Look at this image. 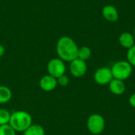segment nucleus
I'll list each match as a JSON object with an SVG mask.
<instances>
[{
    "label": "nucleus",
    "instance_id": "nucleus-1",
    "mask_svg": "<svg viewBox=\"0 0 135 135\" xmlns=\"http://www.w3.org/2000/svg\"><path fill=\"white\" fill-rule=\"evenodd\" d=\"M78 48L76 42L71 37L66 36L60 37L56 44L57 55L64 62H70L77 59Z\"/></svg>",
    "mask_w": 135,
    "mask_h": 135
},
{
    "label": "nucleus",
    "instance_id": "nucleus-2",
    "mask_svg": "<svg viewBox=\"0 0 135 135\" xmlns=\"http://www.w3.org/2000/svg\"><path fill=\"white\" fill-rule=\"evenodd\" d=\"M9 124L16 132H24L32 124V118L25 111H17L10 115Z\"/></svg>",
    "mask_w": 135,
    "mask_h": 135
},
{
    "label": "nucleus",
    "instance_id": "nucleus-3",
    "mask_svg": "<svg viewBox=\"0 0 135 135\" xmlns=\"http://www.w3.org/2000/svg\"><path fill=\"white\" fill-rule=\"evenodd\" d=\"M111 70H112L113 78L119 79L124 81L125 80L128 79L131 76L133 71V66L127 61L122 60L115 62L112 65Z\"/></svg>",
    "mask_w": 135,
    "mask_h": 135
},
{
    "label": "nucleus",
    "instance_id": "nucleus-4",
    "mask_svg": "<svg viewBox=\"0 0 135 135\" xmlns=\"http://www.w3.org/2000/svg\"><path fill=\"white\" fill-rule=\"evenodd\" d=\"M87 128L93 134H101L105 128V120L104 117L99 114L91 115L87 120Z\"/></svg>",
    "mask_w": 135,
    "mask_h": 135
},
{
    "label": "nucleus",
    "instance_id": "nucleus-5",
    "mask_svg": "<svg viewBox=\"0 0 135 135\" xmlns=\"http://www.w3.org/2000/svg\"><path fill=\"white\" fill-rule=\"evenodd\" d=\"M47 70L49 75L57 79L60 76L65 74L66 67L64 61H62L59 58H54L48 62Z\"/></svg>",
    "mask_w": 135,
    "mask_h": 135
},
{
    "label": "nucleus",
    "instance_id": "nucleus-6",
    "mask_svg": "<svg viewBox=\"0 0 135 135\" xmlns=\"http://www.w3.org/2000/svg\"><path fill=\"white\" fill-rule=\"evenodd\" d=\"M93 78L95 82L100 85H108L111 82V81L113 79L111 68L100 67L97 69L94 73Z\"/></svg>",
    "mask_w": 135,
    "mask_h": 135
},
{
    "label": "nucleus",
    "instance_id": "nucleus-7",
    "mask_svg": "<svg viewBox=\"0 0 135 135\" xmlns=\"http://www.w3.org/2000/svg\"><path fill=\"white\" fill-rule=\"evenodd\" d=\"M70 72L74 78H81L87 72V64L78 58L70 62Z\"/></svg>",
    "mask_w": 135,
    "mask_h": 135
},
{
    "label": "nucleus",
    "instance_id": "nucleus-8",
    "mask_svg": "<svg viewBox=\"0 0 135 135\" xmlns=\"http://www.w3.org/2000/svg\"><path fill=\"white\" fill-rule=\"evenodd\" d=\"M58 85L57 79L49 74L44 75L40 80V87L45 92L53 91Z\"/></svg>",
    "mask_w": 135,
    "mask_h": 135
},
{
    "label": "nucleus",
    "instance_id": "nucleus-9",
    "mask_svg": "<svg viewBox=\"0 0 135 135\" xmlns=\"http://www.w3.org/2000/svg\"><path fill=\"white\" fill-rule=\"evenodd\" d=\"M103 17L111 22H115L119 19V12L117 8L113 5H106L101 10Z\"/></svg>",
    "mask_w": 135,
    "mask_h": 135
},
{
    "label": "nucleus",
    "instance_id": "nucleus-10",
    "mask_svg": "<svg viewBox=\"0 0 135 135\" xmlns=\"http://www.w3.org/2000/svg\"><path fill=\"white\" fill-rule=\"evenodd\" d=\"M108 87L111 93L117 96H120L123 94L126 91V85L124 81L119 79L113 78L111 81V82L108 84Z\"/></svg>",
    "mask_w": 135,
    "mask_h": 135
},
{
    "label": "nucleus",
    "instance_id": "nucleus-11",
    "mask_svg": "<svg viewBox=\"0 0 135 135\" xmlns=\"http://www.w3.org/2000/svg\"><path fill=\"white\" fill-rule=\"evenodd\" d=\"M119 42L122 47L128 50L135 44V38L132 33L128 32H124L120 34L119 37Z\"/></svg>",
    "mask_w": 135,
    "mask_h": 135
},
{
    "label": "nucleus",
    "instance_id": "nucleus-12",
    "mask_svg": "<svg viewBox=\"0 0 135 135\" xmlns=\"http://www.w3.org/2000/svg\"><path fill=\"white\" fill-rule=\"evenodd\" d=\"M23 135H45L44 128L38 124H32L23 132Z\"/></svg>",
    "mask_w": 135,
    "mask_h": 135
},
{
    "label": "nucleus",
    "instance_id": "nucleus-13",
    "mask_svg": "<svg viewBox=\"0 0 135 135\" xmlns=\"http://www.w3.org/2000/svg\"><path fill=\"white\" fill-rule=\"evenodd\" d=\"M12 91L5 85H0V104H6L12 98Z\"/></svg>",
    "mask_w": 135,
    "mask_h": 135
},
{
    "label": "nucleus",
    "instance_id": "nucleus-14",
    "mask_svg": "<svg viewBox=\"0 0 135 135\" xmlns=\"http://www.w3.org/2000/svg\"><path fill=\"white\" fill-rule=\"evenodd\" d=\"M92 55V50L90 47L87 46H82L78 48V58L83 60V61H87L88 59H90Z\"/></svg>",
    "mask_w": 135,
    "mask_h": 135
},
{
    "label": "nucleus",
    "instance_id": "nucleus-15",
    "mask_svg": "<svg viewBox=\"0 0 135 135\" xmlns=\"http://www.w3.org/2000/svg\"><path fill=\"white\" fill-rule=\"evenodd\" d=\"M10 113L5 108H0V126L8 124L10 119Z\"/></svg>",
    "mask_w": 135,
    "mask_h": 135
},
{
    "label": "nucleus",
    "instance_id": "nucleus-16",
    "mask_svg": "<svg viewBox=\"0 0 135 135\" xmlns=\"http://www.w3.org/2000/svg\"><path fill=\"white\" fill-rule=\"evenodd\" d=\"M0 135H16V131L8 123L0 126Z\"/></svg>",
    "mask_w": 135,
    "mask_h": 135
},
{
    "label": "nucleus",
    "instance_id": "nucleus-17",
    "mask_svg": "<svg viewBox=\"0 0 135 135\" xmlns=\"http://www.w3.org/2000/svg\"><path fill=\"white\" fill-rule=\"evenodd\" d=\"M127 61L132 66L135 67V44L129 48L127 52Z\"/></svg>",
    "mask_w": 135,
    "mask_h": 135
},
{
    "label": "nucleus",
    "instance_id": "nucleus-18",
    "mask_svg": "<svg viewBox=\"0 0 135 135\" xmlns=\"http://www.w3.org/2000/svg\"><path fill=\"white\" fill-rule=\"evenodd\" d=\"M69 82H70V79H69L68 76L66 75V74H63V75H62V76H60L59 78H57V83H58V85H60V86H62V87L67 86L68 84H69Z\"/></svg>",
    "mask_w": 135,
    "mask_h": 135
},
{
    "label": "nucleus",
    "instance_id": "nucleus-19",
    "mask_svg": "<svg viewBox=\"0 0 135 135\" xmlns=\"http://www.w3.org/2000/svg\"><path fill=\"white\" fill-rule=\"evenodd\" d=\"M129 103L131 104V107L134 108H135V93H133L131 97H130V99H129Z\"/></svg>",
    "mask_w": 135,
    "mask_h": 135
},
{
    "label": "nucleus",
    "instance_id": "nucleus-20",
    "mask_svg": "<svg viewBox=\"0 0 135 135\" xmlns=\"http://www.w3.org/2000/svg\"><path fill=\"white\" fill-rule=\"evenodd\" d=\"M5 51H6V49H5L4 46H2V44H0V58L5 54Z\"/></svg>",
    "mask_w": 135,
    "mask_h": 135
},
{
    "label": "nucleus",
    "instance_id": "nucleus-21",
    "mask_svg": "<svg viewBox=\"0 0 135 135\" xmlns=\"http://www.w3.org/2000/svg\"><path fill=\"white\" fill-rule=\"evenodd\" d=\"M133 35H134V38H135V28H134V34H133Z\"/></svg>",
    "mask_w": 135,
    "mask_h": 135
}]
</instances>
